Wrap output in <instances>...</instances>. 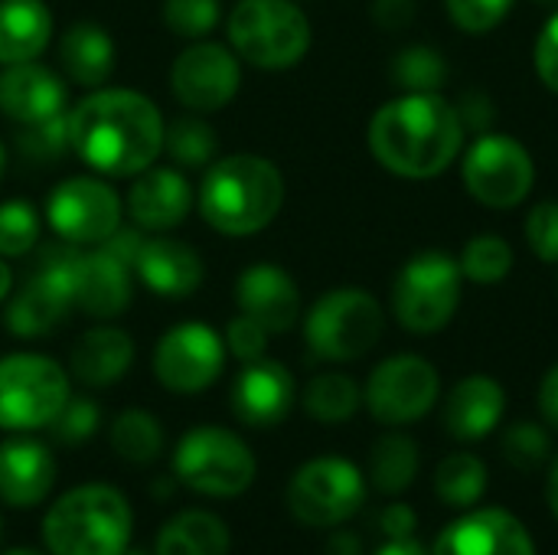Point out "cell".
<instances>
[{
	"instance_id": "obj_48",
	"label": "cell",
	"mask_w": 558,
	"mask_h": 555,
	"mask_svg": "<svg viewBox=\"0 0 558 555\" xmlns=\"http://www.w3.org/2000/svg\"><path fill=\"white\" fill-rule=\"evenodd\" d=\"M376 555H432L415 536H409V540H389L383 550Z\"/></svg>"
},
{
	"instance_id": "obj_11",
	"label": "cell",
	"mask_w": 558,
	"mask_h": 555,
	"mask_svg": "<svg viewBox=\"0 0 558 555\" xmlns=\"http://www.w3.org/2000/svg\"><path fill=\"white\" fill-rule=\"evenodd\" d=\"M461 177L481 206L513 209L530 196L536 183V164L517 137L481 134L464 154Z\"/></svg>"
},
{
	"instance_id": "obj_46",
	"label": "cell",
	"mask_w": 558,
	"mask_h": 555,
	"mask_svg": "<svg viewBox=\"0 0 558 555\" xmlns=\"http://www.w3.org/2000/svg\"><path fill=\"white\" fill-rule=\"evenodd\" d=\"M379 527H383V533H386L389 540H409V536H415L418 520H415V510H412V507L392 504L389 510H383Z\"/></svg>"
},
{
	"instance_id": "obj_10",
	"label": "cell",
	"mask_w": 558,
	"mask_h": 555,
	"mask_svg": "<svg viewBox=\"0 0 558 555\" xmlns=\"http://www.w3.org/2000/svg\"><path fill=\"white\" fill-rule=\"evenodd\" d=\"M363 500L366 481L360 468L337 455L307 461L294 471L288 484V510L294 514V520L317 530L347 523L353 514H360Z\"/></svg>"
},
{
	"instance_id": "obj_24",
	"label": "cell",
	"mask_w": 558,
	"mask_h": 555,
	"mask_svg": "<svg viewBox=\"0 0 558 555\" xmlns=\"http://www.w3.org/2000/svg\"><path fill=\"white\" fill-rule=\"evenodd\" d=\"M507 412V393L494 376L461 379L445 406V429L458 442H481L490 435Z\"/></svg>"
},
{
	"instance_id": "obj_32",
	"label": "cell",
	"mask_w": 558,
	"mask_h": 555,
	"mask_svg": "<svg viewBox=\"0 0 558 555\" xmlns=\"http://www.w3.org/2000/svg\"><path fill=\"white\" fill-rule=\"evenodd\" d=\"M435 491L448 507H474L487 491V468L474 455H448L435 471Z\"/></svg>"
},
{
	"instance_id": "obj_31",
	"label": "cell",
	"mask_w": 558,
	"mask_h": 555,
	"mask_svg": "<svg viewBox=\"0 0 558 555\" xmlns=\"http://www.w3.org/2000/svg\"><path fill=\"white\" fill-rule=\"evenodd\" d=\"M360 386L343 373H320L304 389V412L324 425L350 422L360 409Z\"/></svg>"
},
{
	"instance_id": "obj_9",
	"label": "cell",
	"mask_w": 558,
	"mask_h": 555,
	"mask_svg": "<svg viewBox=\"0 0 558 555\" xmlns=\"http://www.w3.org/2000/svg\"><path fill=\"white\" fill-rule=\"evenodd\" d=\"M69 373L43 353H10L0 360V429H49L69 402Z\"/></svg>"
},
{
	"instance_id": "obj_29",
	"label": "cell",
	"mask_w": 558,
	"mask_h": 555,
	"mask_svg": "<svg viewBox=\"0 0 558 555\" xmlns=\"http://www.w3.org/2000/svg\"><path fill=\"white\" fill-rule=\"evenodd\" d=\"M418 474V445L409 435H386L373 445L369 455V478L373 487L383 494H402L412 487Z\"/></svg>"
},
{
	"instance_id": "obj_36",
	"label": "cell",
	"mask_w": 558,
	"mask_h": 555,
	"mask_svg": "<svg viewBox=\"0 0 558 555\" xmlns=\"http://www.w3.org/2000/svg\"><path fill=\"white\" fill-rule=\"evenodd\" d=\"M39 242V216L26 200L0 203V258H20Z\"/></svg>"
},
{
	"instance_id": "obj_56",
	"label": "cell",
	"mask_w": 558,
	"mask_h": 555,
	"mask_svg": "<svg viewBox=\"0 0 558 555\" xmlns=\"http://www.w3.org/2000/svg\"><path fill=\"white\" fill-rule=\"evenodd\" d=\"M124 555H150V553H144V550H128Z\"/></svg>"
},
{
	"instance_id": "obj_26",
	"label": "cell",
	"mask_w": 558,
	"mask_h": 555,
	"mask_svg": "<svg viewBox=\"0 0 558 555\" xmlns=\"http://www.w3.org/2000/svg\"><path fill=\"white\" fill-rule=\"evenodd\" d=\"M52 39V13L43 0H0V65L36 59Z\"/></svg>"
},
{
	"instance_id": "obj_47",
	"label": "cell",
	"mask_w": 558,
	"mask_h": 555,
	"mask_svg": "<svg viewBox=\"0 0 558 555\" xmlns=\"http://www.w3.org/2000/svg\"><path fill=\"white\" fill-rule=\"evenodd\" d=\"M539 409H543V419L558 432V363L543 376V386H539Z\"/></svg>"
},
{
	"instance_id": "obj_5",
	"label": "cell",
	"mask_w": 558,
	"mask_h": 555,
	"mask_svg": "<svg viewBox=\"0 0 558 555\" xmlns=\"http://www.w3.org/2000/svg\"><path fill=\"white\" fill-rule=\"evenodd\" d=\"M258 474L252 448L222 425L190 429L173 451V478L193 494L229 500L242 497Z\"/></svg>"
},
{
	"instance_id": "obj_16",
	"label": "cell",
	"mask_w": 558,
	"mask_h": 555,
	"mask_svg": "<svg viewBox=\"0 0 558 555\" xmlns=\"http://www.w3.org/2000/svg\"><path fill=\"white\" fill-rule=\"evenodd\" d=\"M298 389H294V376L275 363V360H252L245 363V370L235 376L232 383V412L242 425L248 429H271L281 425L288 419V412L294 409Z\"/></svg>"
},
{
	"instance_id": "obj_41",
	"label": "cell",
	"mask_w": 558,
	"mask_h": 555,
	"mask_svg": "<svg viewBox=\"0 0 558 555\" xmlns=\"http://www.w3.org/2000/svg\"><path fill=\"white\" fill-rule=\"evenodd\" d=\"M513 3L517 0H445L448 16L471 36L497 29L507 20V13L513 10Z\"/></svg>"
},
{
	"instance_id": "obj_27",
	"label": "cell",
	"mask_w": 558,
	"mask_h": 555,
	"mask_svg": "<svg viewBox=\"0 0 558 555\" xmlns=\"http://www.w3.org/2000/svg\"><path fill=\"white\" fill-rule=\"evenodd\" d=\"M65 75L82 88H101L114 72V43L98 23H75L59 39Z\"/></svg>"
},
{
	"instance_id": "obj_14",
	"label": "cell",
	"mask_w": 558,
	"mask_h": 555,
	"mask_svg": "<svg viewBox=\"0 0 558 555\" xmlns=\"http://www.w3.org/2000/svg\"><path fill=\"white\" fill-rule=\"evenodd\" d=\"M438 393V370L415 353H399L373 370L366 383V406L383 425H412L432 412Z\"/></svg>"
},
{
	"instance_id": "obj_34",
	"label": "cell",
	"mask_w": 558,
	"mask_h": 555,
	"mask_svg": "<svg viewBox=\"0 0 558 555\" xmlns=\"http://www.w3.org/2000/svg\"><path fill=\"white\" fill-rule=\"evenodd\" d=\"M392 82L402 92H441L448 82V62L432 46H405L392 59Z\"/></svg>"
},
{
	"instance_id": "obj_4",
	"label": "cell",
	"mask_w": 558,
	"mask_h": 555,
	"mask_svg": "<svg viewBox=\"0 0 558 555\" xmlns=\"http://www.w3.org/2000/svg\"><path fill=\"white\" fill-rule=\"evenodd\" d=\"M131 504L111 484L72 487L43 517L49 555H124L131 550Z\"/></svg>"
},
{
	"instance_id": "obj_39",
	"label": "cell",
	"mask_w": 558,
	"mask_h": 555,
	"mask_svg": "<svg viewBox=\"0 0 558 555\" xmlns=\"http://www.w3.org/2000/svg\"><path fill=\"white\" fill-rule=\"evenodd\" d=\"M98 422H101V412H98V402L95 399H85V396H69V402L59 409V415L52 419V438L59 445H85L95 432H98Z\"/></svg>"
},
{
	"instance_id": "obj_18",
	"label": "cell",
	"mask_w": 558,
	"mask_h": 555,
	"mask_svg": "<svg viewBox=\"0 0 558 555\" xmlns=\"http://www.w3.org/2000/svg\"><path fill=\"white\" fill-rule=\"evenodd\" d=\"M72 301L88 317H121L131 307V268L101 245L78 252L72 265Z\"/></svg>"
},
{
	"instance_id": "obj_54",
	"label": "cell",
	"mask_w": 558,
	"mask_h": 555,
	"mask_svg": "<svg viewBox=\"0 0 558 555\" xmlns=\"http://www.w3.org/2000/svg\"><path fill=\"white\" fill-rule=\"evenodd\" d=\"M536 3H543L546 10H558V0H536Z\"/></svg>"
},
{
	"instance_id": "obj_19",
	"label": "cell",
	"mask_w": 558,
	"mask_h": 555,
	"mask_svg": "<svg viewBox=\"0 0 558 555\" xmlns=\"http://www.w3.org/2000/svg\"><path fill=\"white\" fill-rule=\"evenodd\" d=\"M235 301L239 311L262 324L268 334H284L301 317V291L294 278L271 262H258L239 275Z\"/></svg>"
},
{
	"instance_id": "obj_2",
	"label": "cell",
	"mask_w": 558,
	"mask_h": 555,
	"mask_svg": "<svg viewBox=\"0 0 558 555\" xmlns=\"http://www.w3.org/2000/svg\"><path fill=\"white\" fill-rule=\"evenodd\" d=\"M369 150L396 177L445 173L464 147V121L441 92H402L369 121Z\"/></svg>"
},
{
	"instance_id": "obj_15",
	"label": "cell",
	"mask_w": 558,
	"mask_h": 555,
	"mask_svg": "<svg viewBox=\"0 0 558 555\" xmlns=\"http://www.w3.org/2000/svg\"><path fill=\"white\" fill-rule=\"evenodd\" d=\"M239 82H242L239 59L226 46L206 39H196L190 49H183L170 69V88L177 101L193 111L226 108L235 98Z\"/></svg>"
},
{
	"instance_id": "obj_51",
	"label": "cell",
	"mask_w": 558,
	"mask_h": 555,
	"mask_svg": "<svg viewBox=\"0 0 558 555\" xmlns=\"http://www.w3.org/2000/svg\"><path fill=\"white\" fill-rule=\"evenodd\" d=\"M173 481H177V478H160V481H154L150 494H154V497H160V500H167V497L173 494Z\"/></svg>"
},
{
	"instance_id": "obj_13",
	"label": "cell",
	"mask_w": 558,
	"mask_h": 555,
	"mask_svg": "<svg viewBox=\"0 0 558 555\" xmlns=\"http://www.w3.org/2000/svg\"><path fill=\"white\" fill-rule=\"evenodd\" d=\"M46 222L62 242L101 245L121 229V200L105 180L72 177L49 193Z\"/></svg>"
},
{
	"instance_id": "obj_33",
	"label": "cell",
	"mask_w": 558,
	"mask_h": 555,
	"mask_svg": "<svg viewBox=\"0 0 558 555\" xmlns=\"http://www.w3.org/2000/svg\"><path fill=\"white\" fill-rule=\"evenodd\" d=\"M458 265H461V275L474 285H500L513 272V249L504 236L484 232L464 245Z\"/></svg>"
},
{
	"instance_id": "obj_45",
	"label": "cell",
	"mask_w": 558,
	"mask_h": 555,
	"mask_svg": "<svg viewBox=\"0 0 558 555\" xmlns=\"http://www.w3.org/2000/svg\"><path fill=\"white\" fill-rule=\"evenodd\" d=\"M415 16V0H373V20L383 29H402Z\"/></svg>"
},
{
	"instance_id": "obj_28",
	"label": "cell",
	"mask_w": 558,
	"mask_h": 555,
	"mask_svg": "<svg viewBox=\"0 0 558 555\" xmlns=\"http://www.w3.org/2000/svg\"><path fill=\"white\" fill-rule=\"evenodd\" d=\"M229 527L206 510H183L157 533L154 555H229Z\"/></svg>"
},
{
	"instance_id": "obj_53",
	"label": "cell",
	"mask_w": 558,
	"mask_h": 555,
	"mask_svg": "<svg viewBox=\"0 0 558 555\" xmlns=\"http://www.w3.org/2000/svg\"><path fill=\"white\" fill-rule=\"evenodd\" d=\"M0 555H43V553H36V550H7V553H0Z\"/></svg>"
},
{
	"instance_id": "obj_38",
	"label": "cell",
	"mask_w": 558,
	"mask_h": 555,
	"mask_svg": "<svg viewBox=\"0 0 558 555\" xmlns=\"http://www.w3.org/2000/svg\"><path fill=\"white\" fill-rule=\"evenodd\" d=\"M222 16L219 0H167L163 3V23L170 33L183 39H203L216 29Z\"/></svg>"
},
{
	"instance_id": "obj_8",
	"label": "cell",
	"mask_w": 558,
	"mask_h": 555,
	"mask_svg": "<svg viewBox=\"0 0 558 555\" xmlns=\"http://www.w3.org/2000/svg\"><path fill=\"white\" fill-rule=\"evenodd\" d=\"M464 275L448 252H422L402 265L392 285V311L412 334H438L461 307Z\"/></svg>"
},
{
	"instance_id": "obj_50",
	"label": "cell",
	"mask_w": 558,
	"mask_h": 555,
	"mask_svg": "<svg viewBox=\"0 0 558 555\" xmlns=\"http://www.w3.org/2000/svg\"><path fill=\"white\" fill-rule=\"evenodd\" d=\"M549 507L558 520V458L553 461V471H549Z\"/></svg>"
},
{
	"instance_id": "obj_23",
	"label": "cell",
	"mask_w": 558,
	"mask_h": 555,
	"mask_svg": "<svg viewBox=\"0 0 558 555\" xmlns=\"http://www.w3.org/2000/svg\"><path fill=\"white\" fill-rule=\"evenodd\" d=\"M134 272L160 298H190L203 285V258L180 239H144Z\"/></svg>"
},
{
	"instance_id": "obj_1",
	"label": "cell",
	"mask_w": 558,
	"mask_h": 555,
	"mask_svg": "<svg viewBox=\"0 0 558 555\" xmlns=\"http://www.w3.org/2000/svg\"><path fill=\"white\" fill-rule=\"evenodd\" d=\"M157 105L131 88H98L69 111L72 150L105 177H137L163 150Z\"/></svg>"
},
{
	"instance_id": "obj_21",
	"label": "cell",
	"mask_w": 558,
	"mask_h": 555,
	"mask_svg": "<svg viewBox=\"0 0 558 555\" xmlns=\"http://www.w3.org/2000/svg\"><path fill=\"white\" fill-rule=\"evenodd\" d=\"M56 461L36 438H7L0 445V500L7 507H36L52 494Z\"/></svg>"
},
{
	"instance_id": "obj_44",
	"label": "cell",
	"mask_w": 558,
	"mask_h": 555,
	"mask_svg": "<svg viewBox=\"0 0 558 555\" xmlns=\"http://www.w3.org/2000/svg\"><path fill=\"white\" fill-rule=\"evenodd\" d=\"M533 62H536V72L546 82V88H553L558 95V10H553L549 23L543 26L539 39H536Z\"/></svg>"
},
{
	"instance_id": "obj_57",
	"label": "cell",
	"mask_w": 558,
	"mask_h": 555,
	"mask_svg": "<svg viewBox=\"0 0 558 555\" xmlns=\"http://www.w3.org/2000/svg\"><path fill=\"white\" fill-rule=\"evenodd\" d=\"M0 533H3V520H0Z\"/></svg>"
},
{
	"instance_id": "obj_3",
	"label": "cell",
	"mask_w": 558,
	"mask_h": 555,
	"mask_svg": "<svg viewBox=\"0 0 558 555\" xmlns=\"http://www.w3.org/2000/svg\"><path fill=\"white\" fill-rule=\"evenodd\" d=\"M284 203L281 170L258 154L216 160L199 186V213L222 236H255L275 222Z\"/></svg>"
},
{
	"instance_id": "obj_43",
	"label": "cell",
	"mask_w": 558,
	"mask_h": 555,
	"mask_svg": "<svg viewBox=\"0 0 558 555\" xmlns=\"http://www.w3.org/2000/svg\"><path fill=\"white\" fill-rule=\"evenodd\" d=\"M226 350L242 360V363H252V360H262L265 357V347H268V330L262 324H255L252 317L239 314L235 321H229L226 327Z\"/></svg>"
},
{
	"instance_id": "obj_20",
	"label": "cell",
	"mask_w": 558,
	"mask_h": 555,
	"mask_svg": "<svg viewBox=\"0 0 558 555\" xmlns=\"http://www.w3.org/2000/svg\"><path fill=\"white\" fill-rule=\"evenodd\" d=\"M0 111L16 124L49 121L65 111V82L36 59L13 62L0 72Z\"/></svg>"
},
{
	"instance_id": "obj_52",
	"label": "cell",
	"mask_w": 558,
	"mask_h": 555,
	"mask_svg": "<svg viewBox=\"0 0 558 555\" xmlns=\"http://www.w3.org/2000/svg\"><path fill=\"white\" fill-rule=\"evenodd\" d=\"M10 288H13V275H10V265L0 258V301L10 294Z\"/></svg>"
},
{
	"instance_id": "obj_49",
	"label": "cell",
	"mask_w": 558,
	"mask_h": 555,
	"mask_svg": "<svg viewBox=\"0 0 558 555\" xmlns=\"http://www.w3.org/2000/svg\"><path fill=\"white\" fill-rule=\"evenodd\" d=\"M330 555H360V540L353 533H337L330 540Z\"/></svg>"
},
{
	"instance_id": "obj_40",
	"label": "cell",
	"mask_w": 558,
	"mask_h": 555,
	"mask_svg": "<svg viewBox=\"0 0 558 555\" xmlns=\"http://www.w3.org/2000/svg\"><path fill=\"white\" fill-rule=\"evenodd\" d=\"M20 150L33 160H59L72 141H69V111L39 121V124H23V134L16 137Z\"/></svg>"
},
{
	"instance_id": "obj_22",
	"label": "cell",
	"mask_w": 558,
	"mask_h": 555,
	"mask_svg": "<svg viewBox=\"0 0 558 555\" xmlns=\"http://www.w3.org/2000/svg\"><path fill=\"white\" fill-rule=\"evenodd\" d=\"M193 206V190L186 177L173 167H147L137 173L131 193H128V209L137 229L147 232H167L180 226L190 216Z\"/></svg>"
},
{
	"instance_id": "obj_37",
	"label": "cell",
	"mask_w": 558,
	"mask_h": 555,
	"mask_svg": "<svg viewBox=\"0 0 558 555\" xmlns=\"http://www.w3.org/2000/svg\"><path fill=\"white\" fill-rule=\"evenodd\" d=\"M504 458L520 471H536L553 458V438L536 422H517L504 435Z\"/></svg>"
},
{
	"instance_id": "obj_25",
	"label": "cell",
	"mask_w": 558,
	"mask_h": 555,
	"mask_svg": "<svg viewBox=\"0 0 558 555\" xmlns=\"http://www.w3.org/2000/svg\"><path fill=\"white\" fill-rule=\"evenodd\" d=\"M134 363V340L121 327H92L78 337L69 357L72 376L88 386L101 389L118 383Z\"/></svg>"
},
{
	"instance_id": "obj_42",
	"label": "cell",
	"mask_w": 558,
	"mask_h": 555,
	"mask_svg": "<svg viewBox=\"0 0 558 555\" xmlns=\"http://www.w3.org/2000/svg\"><path fill=\"white\" fill-rule=\"evenodd\" d=\"M526 242L536 252V258L556 265L558 262V203L546 200L536 203L526 216Z\"/></svg>"
},
{
	"instance_id": "obj_17",
	"label": "cell",
	"mask_w": 558,
	"mask_h": 555,
	"mask_svg": "<svg viewBox=\"0 0 558 555\" xmlns=\"http://www.w3.org/2000/svg\"><path fill=\"white\" fill-rule=\"evenodd\" d=\"M432 555H536V546L513 514L490 507L454 520Z\"/></svg>"
},
{
	"instance_id": "obj_12",
	"label": "cell",
	"mask_w": 558,
	"mask_h": 555,
	"mask_svg": "<svg viewBox=\"0 0 558 555\" xmlns=\"http://www.w3.org/2000/svg\"><path fill=\"white\" fill-rule=\"evenodd\" d=\"M226 357V340L209 324H177L154 350V376L177 396H196L222 376Z\"/></svg>"
},
{
	"instance_id": "obj_55",
	"label": "cell",
	"mask_w": 558,
	"mask_h": 555,
	"mask_svg": "<svg viewBox=\"0 0 558 555\" xmlns=\"http://www.w3.org/2000/svg\"><path fill=\"white\" fill-rule=\"evenodd\" d=\"M3 164H7V154H3V144H0V177H3Z\"/></svg>"
},
{
	"instance_id": "obj_35",
	"label": "cell",
	"mask_w": 558,
	"mask_h": 555,
	"mask_svg": "<svg viewBox=\"0 0 558 555\" xmlns=\"http://www.w3.org/2000/svg\"><path fill=\"white\" fill-rule=\"evenodd\" d=\"M163 147L180 167H206L216 157V131L199 118H177L163 131Z\"/></svg>"
},
{
	"instance_id": "obj_30",
	"label": "cell",
	"mask_w": 558,
	"mask_h": 555,
	"mask_svg": "<svg viewBox=\"0 0 558 555\" xmlns=\"http://www.w3.org/2000/svg\"><path fill=\"white\" fill-rule=\"evenodd\" d=\"M111 448L124 464H150L163 451V429L144 409H124L111 422Z\"/></svg>"
},
{
	"instance_id": "obj_6",
	"label": "cell",
	"mask_w": 558,
	"mask_h": 555,
	"mask_svg": "<svg viewBox=\"0 0 558 555\" xmlns=\"http://www.w3.org/2000/svg\"><path fill=\"white\" fill-rule=\"evenodd\" d=\"M229 43L258 69H291L311 49V20L291 0H239L229 16Z\"/></svg>"
},
{
	"instance_id": "obj_7",
	"label": "cell",
	"mask_w": 558,
	"mask_h": 555,
	"mask_svg": "<svg viewBox=\"0 0 558 555\" xmlns=\"http://www.w3.org/2000/svg\"><path fill=\"white\" fill-rule=\"evenodd\" d=\"M386 317L379 301L363 288H333L307 311L304 340L314 357L350 363L366 357L383 337Z\"/></svg>"
}]
</instances>
